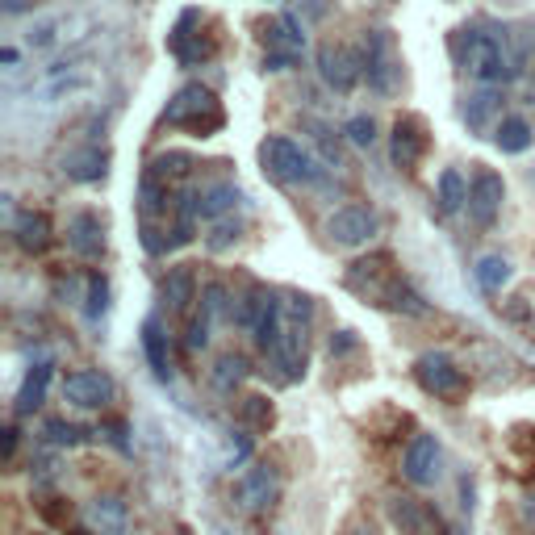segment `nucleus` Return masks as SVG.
<instances>
[{"label":"nucleus","mask_w":535,"mask_h":535,"mask_svg":"<svg viewBox=\"0 0 535 535\" xmlns=\"http://www.w3.org/2000/svg\"><path fill=\"white\" fill-rule=\"evenodd\" d=\"M13 452H17V427H5V464H13Z\"/></svg>","instance_id":"nucleus-40"},{"label":"nucleus","mask_w":535,"mask_h":535,"mask_svg":"<svg viewBox=\"0 0 535 535\" xmlns=\"http://www.w3.org/2000/svg\"><path fill=\"white\" fill-rule=\"evenodd\" d=\"M414 381L423 385V393L431 398H444V402H464L469 398V377H464V368L444 356V352H423L414 360Z\"/></svg>","instance_id":"nucleus-6"},{"label":"nucleus","mask_w":535,"mask_h":535,"mask_svg":"<svg viewBox=\"0 0 535 535\" xmlns=\"http://www.w3.org/2000/svg\"><path fill=\"white\" fill-rule=\"evenodd\" d=\"M452 51H456V63L477 84H510L519 76V63H523L506 46V38L485 34V30H460L452 38Z\"/></svg>","instance_id":"nucleus-3"},{"label":"nucleus","mask_w":535,"mask_h":535,"mask_svg":"<svg viewBox=\"0 0 535 535\" xmlns=\"http://www.w3.org/2000/svg\"><path fill=\"white\" fill-rule=\"evenodd\" d=\"M209 322H214V314L201 306V314L189 322V335H184V347H189V352H201V347L209 343Z\"/></svg>","instance_id":"nucleus-35"},{"label":"nucleus","mask_w":535,"mask_h":535,"mask_svg":"<svg viewBox=\"0 0 535 535\" xmlns=\"http://www.w3.org/2000/svg\"><path fill=\"white\" fill-rule=\"evenodd\" d=\"M427 147H431V130L418 113H402L393 122V138H389V155H393V168L402 172H414L418 164L427 159Z\"/></svg>","instance_id":"nucleus-8"},{"label":"nucleus","mask_w":535,"mask_h":535,"mask_svg":"<svg viewBox=\"0 0 535 535\" xmlns=\"http://www.w3.org/2000/svg\"><path fill=\"white\" fill-rule=\"evenodd\" d=\"M310 322H314V297L281 293V327H276V343L268 347V360H272L276 372H281V381H301L306 377Z\"/></svg>","instance_id":"nucleus-2"},{"label":"nucleus","mask_w":535,"mask_h":535,"mask_svg":"<svg viewBox=\"0 0 535 535\" xmlns=\"http://www.w3.org/2000/svg\"><path fill=\"white\" fill-rule=\"evenodd\" d=\"M243 377H247V360L235 356V352H226V356L218 360V368H214V385H218V389H235Z\"/></svg>","instance_id":"nucleus-33"},{"label":"nucleus","mask_w":535,"mask_h":535,"mask_svg":"<svg viewBox=\"0 0 535 535\" xmlns=\"http://www.w3.org/2000/svg\"><path fill=\"white\" fill-rule=\"evenodd\" d=\"M439 209H444V214H456V209H464L469 205V184H464V176L456 172V168H444L439 172Z\"/></svg>","instance_id":"nucleus-27"},{"label":"nucleus","mask_w":535,"mask_h":535,"mask_svg":"<svg viewBox=\"0 0 535 535\" xmlns=\"http://www.w3.org/2000/svg\"><path fill=\"white\" fill-rule=\"evenodd\" d=\"M201 26H205V17H201L197 9H184L180 21L172 26L168 51H172V59H176L180 67H197V63H209V59L218 55V38L205 34Z\"/></svg>","instance_id":"nucleus-7"},{"label":"nucleus","mask_w":535,"mask_h":535,"mask_svg":"<svg viewBox=\"0 0 535 535\" xmlns=\"http://www.w3.org/2000/svg\"><path fill=\"white\" fill-rule=\"evenodd\" d=\"M393 519H398L402 535H435L439 531V519L431 515L423 502H414V498H398V502H393Z\"/></svg>","instance_id":"nucleus-25"},{"label":"nucleus","mask_w":535,"mask_h":535,"mask_svg":"<svg viewBox=\"0 0 535 535\" xmlns=\"http://www.w3.org/2000/svg\"><path fill=\"white\" fill-rule=\"evenodd\" d=\"M377 235V214L368 205H339L327 218V239L335 247H364Z\"/></svg>","instance_id":"nucleus-11"},{"label":"nucleus","mask_w":535,"mask_h":535,"mask_svg":"<svg viewBox=\"0 0 535 535\" xmlns=\"http://www.w3.org/2000/svg\"><path fill=\"white\" fill-rule=\"evenodd\" d=\"M63 172L72 176L76 184H97L109 176V151L105 147H84V151H72L63 159Z\"/></svg>","instance_id":"nucleus-22"},{"label":"nucleus","mask_w":535,"mask_h":535,"mask_svg":"<svg viewBox=\"0 0 535 535\" xmlns=\"http://www.w3.org/2000/svg\"><path fill=\"white\" fill-rule=\"evenodd\" d=\"M402 72V59H398V46H393L389 30H372L364 38V76L377 92H393Z\"/></svg>","instance_id":"nucleus-9"},{"label":"nucleus","mask_w":535,"mask_h":535,"mask_svg":"<svg viewBox=\"0 0 535 535\" xmlns=\"http://www.w3.org/2000/svg\"><path fill=\"white\" fill-rule=\"evenodd\" d=\"M164 301H168V310L189 314V306L197 301V272H193V264L168 268V276H164Z\"/></svg>","instance_id":"nucleus-23"},{"label":"nucleus","mask_w":535,"mask_h":535,"mask_svg":"<svg viewBox=\"0 0 535 535\" xmlns=\"http://www.w3.org/2000/svg\"><path fill=\"white\" fill-rule=\"evenodd\" d=\"M243 201L239 193V184H230V180H214V184H201L197 189V214L205 222H214V218H226V214H235V205Z\"/></svg>","instance_id":"nucleus-20"},{"label":"nucleus","mask_w":535,"mask_h":535,"mask_svg":"<svg viewBox=\"0 0 535 535\" xmlns=\"http://www.w3.org/2000/svg\"><path fill=\"white\" fill-rule=\"evenodd\" d=\"M502 201H506V184L498 172L490 168H477L473 172V184H469V218L481 226V230H490L502 214Z\"/></svg>","instance_id":"nucleus-12"},{"label":"nucleus","mask_w":535,"mask_h":535,"mask_svg":"<svg viewBox=\"0 0 535 535\" xmlns=\"http://www.w3.org/2000/svg\"><path fill=\"white\" fill-rule=\"evenodd\" d=\"M42 515L51 519V523H63L67 515H72V506H42Z\"/></svg>","instance_id":"nucleus-39"},{"label":"nucleus","mask_w":535,"mask_h":535,"mask_svg":"<svg viewBox=\"0 0 535 535\" xmlns=\"http://www.w3.org/2000/svg\"><path fill=\"white\" fill-rule=\"evenodd\" d=\"M494 105H498L494 92H481V97H473L469 105H464V122H469L473 130H481V126H485V118L494 113Z\"/></svg>","instance_id":"nucleus-34"},{"label":"nucleus","mask_w":535,"mask_h":535,"mask_svg":"<svg viewBox=\"0 0 535 535\" xmlns=\"http://www.w3.org/2000/svg\"><path fill=\"white\" fill-rule=\"evenodd\" d=\"M13 239L26 255H42L46 247L55 243V226H51V218H46L42 209H21V214L13 218Z\"/></svg>","instance_id":"nucleus-18"},{"label":"nucleus","mask_w":535,"mask_h":535,"mask_svg":"<svg viewBox=\"0 0 535 535\" xmlns=\"http://www.w3.org/2000/svg\"><path fill=\"white\" fill-rule=\"evenodd\" d=\"M352 535H372V531H352Z\"/></svg>","instance_id":"nucleus-41"},{"label":"nucleus","mask_w":535,"mask_h":535,"mask_svg":"<svg viewBox=\"0 0 535 535\" xmlns=\"http://www.w3.org/2000/svg\"><path fill=\"white\" fill-rule=\"evenodd\" d=\"M239 418L247 423V431H251V435H268V431H272V423H276V410H272V402H268V398H260V393H251V398H243V402H239Z\"/></svg>","instance_id":"nucleus-28"},{"label":"nucleus","mask_w":535,"mask_h":535,"mask_svg":"<svg viewBox=\"0 0 535 535\" xmlns=\"http://www.w3.org/2000/svg\"><path fill=\"white\" fill-rule=\"evenodd\" d=\"M343 285L352 289L360 301H368V306L377 310H393V314H427L423 297H418L410 289V281L402 276L398 260H393L389 251H377V255H364V260H356L352 268H347Z\"/></svg>","instance_id":"nucleus-1"},{"label":"nucleus","mask_w":535,"mask_h":535,"mask_svg":"<svg viewBox=\"0 0 535 535\" xmlns=\"http://www.w3.org/2000/svg\"><path fill=\"white\" fill-rule=\"evenodd\" d=\"M281 498V481H276V469L272 464H255L239 477V502L251 515H260V510H272V502Z\"/></svg>","instance_id":"nucleus-16"},{"label":"nucleus","mask_w":535,"mask_h":535,"mask_svg":"<svg viewBox=\"0 0 535 535\" xmlns=\"http://www.w3.org/2000/svg\"><path fill=\"white\" fill-rule=\"evenodd\" d=\"M239 239H243V218L226 214V218H214V222H209L205 247H209V251H226V247H235Z\"/></svg>","instance_id":"nucleus-30"},{"label":"nucleus","mask_w":535,"mask_h":535,"mask_svg":"<svg viewBox=\"0 0 535 535\" xmlns=\"http://www.w3.org/2000/svg\"><path fill=\"white\" fill-rule=\"evenodd\" d=\"M126 523H130V510L122 498H92L84 506V527L88 535H126Z\"/></svg>","instance_id":"nucleus-17"},{"label":"nucleus","mask_w":535,"mask_h":535,"mask_svg":"<svg viewBox=\"0 0 535 535\" xmlns=\"http://www.w3.org/2000/svg\"><path fill=\"white\" fill-rule=\"evenodd\" d=\"M439 464H444V452H439V439L418 431L406 452H402V473L410 485H435L439 481Z\"/></svg>","instance_id":"nucleus-13"},{"label":"nucleus","mask_w":535,"mask_h":535,"mask_svg":"<svg viewBox=\"0 0 535 535\" xmlns=\"http://www.w3.org/2000/svg\"><path fill=\"white\" fill-rule=\"evenodd\" d=\"M193 168H197V164H193V159H189V155H180V151H168V155H155L147 172H151V176H159V180H168V184H172V180H180V176H189Z\"/></svg>","instance_id":"nucleus-31"},{"label":"nucleus","mask_w":535,"mask_h":535,"mask_svg":"<svg viewBox=\"0 0 535 535\" xmlns=\"http://www.w3.org/2000/svg\"><path fill=\"white\" fill-rule=\"evenodd\" d=\"M343 134H347V143L352 147H372L377 143V126H372V118H352L343 126Z\"/></svg>","instance_id":"nucleus-37"},{"label":"nucleus","mask_w":535,"mask_h":535,"mask_svg":"<svg viewBox=\"0 0 535 535\" xmlns=\"http://www.w3.org/2000/svg\"><path fill=\"white\" fill-rule=\"evenodd\" d=\"M318 76L327 80V88H335V92H352L360 84V76H364V59H356L339 42H327L318 51Z\"/></svg>","instance_id":"nucleus-14"},{"label":"nucleus","mask_w":535,"mask_h":535,"mask_svg":"<svg viewBox=\"0 0 535 535\" xmlns=\"http://www.w3.org/2000/svg\"><path fill=\"white\" fill-rule=\"evenodd\" d=\"M473 276H477V285L485 293H502V285L510 281V260H506V255H481Z\"/></svg>","instance_id":"nucleus-29"},{"label":"nucleus","mask_w":535,"mask_h":535,"mask_svg":"<svg viewBox=\"0 0 535 535\" xmlns=\"http://www.w3.org/2000/svg\"><path fill=\"white\" fill-rule=\"evenodd\" d=\"M30 535H46V531H30Z\"/></svg>","instance_id":"nucleus-42"},{"label":"nucleus","mask_w":535,"mask_h":535,"mask_svg":"<svg viewBox=\"0 0 535 535\" xmlns=\"http://www.w3.org/2000/svg\"><path fill=\"white\" fill-rule=\"evenodd\" d=\"M105 222L101 214H92V209H80V214H72V222H67V251L80 255V260H101L105 255Z\"/></svg>","instance_id":"nucleus-15"},{"label":"nucleus","mask_w":535,"mask_h":535,"mask_svg":"<svg viewBox=\"0 0 535 535\" xmlns=\"http://www.w3.org/2000/svg\"><path fill=\"white\" fill-rule=\"evenodd\" d=\"M260 164L272 180H281V184H318L322 176H327V168H318L314 164V155L293 143V138L285 134H268L264 143H260Z\"/></svg>","instance_id":"nucleus-5"},{"label":"nucleus","mask_w":535,"mask_h":535,"mask_svg":"<svg viewBox=\"0 0 535 535\" xmlns=\"http://www.w3.org/2000/svg\"><path fill=\"white\" fill-rule=\"evenodd\" d=\"M42 439H46V444H55V448H76L80 439H84V431L76 423H67V418H46V423H42Z\"/></svg>","instance_id":"nucleus-32"},{"label":"nucleus","mask_w":535,"mask_h":535,"mask_svg":"<svg viewBox=\"0 0 535 535\" xmlns=\"http://www.w3.org/2000/svg\"><path fill=\"white\" fill-rule=\"evenodd\" d=\"M113 393H118V385H113V377L101 368H76V372H67V381H63V398L80 410H105L113 402Z\"/></svg>","instance_id":"nucleus-10"},{"label":"nucleus","mask_w":535,"mask_h":535,"mask_svg":"<svg viewBox=\"0 0 535 535\" xmlns=\"http://www.w3.org/2000/svg\"><path fill=\"white\" fill-rule=\"evenodd\" d=\"M531 122L527 118H502L498 122V130H494V143H498V151H506V155H523L527 147H531Z\"/></svg>","instance_id":"nucleus-26"},{"label":"nucleus","mask_w":535,"mask_h":535,"mask_svg":"<svg viewBox=\"0 0 535 535\" xmlns=\"http://www.w3.org/2000/svg\"><path fill=\"white\" fill-rule=\"evenodd\" d=\"M55 30H59V21H42V26H34V30L26 34V42H30V46H51V42H55Z\"/></svg>","instance_id":"nucleus-38"},{"label":"nucleus","mask_w":535,"mask_h":535,"mask_svg":"<svg viewBox=\"0 0 535 535\" xmlns=\"http://www.w3.org/2000/svg\"><path fill=\"white\" fill-rule=\"evenodd\" d=\"M51 377H55V364H51V360H38V364H30V372H26V377H21V389H17V398H13V410H17V418L34 414V410L46 402V389H51Z\"/></svg>","instance_id":"nucleus-19"},{"label":"nucleus","mask_w":535,"mask_h":535,"mask_svg":"<svg viewBox=\"0 0 535 535\" xmlns=\"http://www.w3.org/2000/svg\"><path fill=\"white\" fill-rule=\"evenodd\" d=\"M105 306H109V285H105V276H97L92 272L88 276V318H97V314H105Z\"/></svg>","instance_id":"nucleus-36"},{"label":"nucleus","mask_w":535,"mask_h":535,"mask_svg":"<svg viewBox=\"0 0 535 535\" xmlns=\"http://www.w3.org/2000/svg\"><path fill=\"white\" fill-rule=\"evenodd\" d=\"M264 42H268V55H285V59H297L301 51H306V34H301L297 17H276L264 26Z\"/></svg>","instance_id":"nucleus-21"},{"label":"nucleus","mask_w":535,"mask_h":535,"mask_svg":"<svg viewBox=\"0 0 535 535\" xmlns=\"http://www.w3.org/2000/svg\"><path fill=\"white\" fill-rule=\"evenodd\" d=\"M164 122L184 130V134H193V138H209L226 126V109L205 84H180L164 109Z\"/></svg>","instance_id":"nucleus-4"},{"label":"nucleus","mask_w":535,"mask_h":535,"mask_svg":"<svg viewBox=\"0 0 535 535\" xmlns=\"http://www.w3.org/2000/svg\"><path fill=\"white\" fill-rule=\"evenodd\" d=\"M143 352H147V360L155 368V377L168 381L172 377V352H168V331H164V322L159 318L143 322Z\"/></svg>","instance_id":"nucleus-24"}]
</instances>
